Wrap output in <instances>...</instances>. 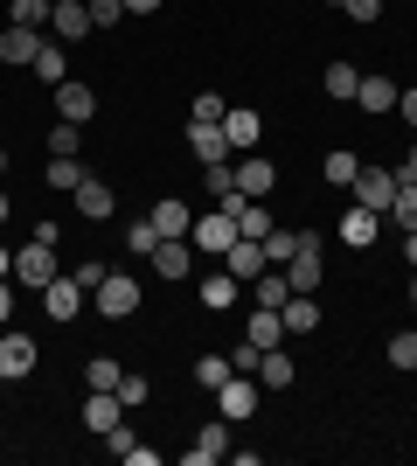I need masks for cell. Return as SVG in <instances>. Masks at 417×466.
<instances>
[{"label": "cell", "mask_w": 417, "mask_h": 466, "mask_svg": "<svg viewBox=\"0 0 417 466\" xmlns=\"http://www.w3.org/2000/svg\"><path fill=\"white\" fill-rule=\"evenodd\" d=\"M84 299H91V292H84L70 272H56L49 286H42V313H49V320H77V313H84Z\"/></svg>", "instance_id": "cell-5"}, {"label": "cell", "mask_w": 417, "mask_h": 466, "mask_svg": "<svg viewBox=\"0 0 417 466\" xmlns=\"http://www.w3.org/2000/svg\"><path fill=\"white\" fill-rule=\"evenodd\" d=\"M119 425H125L119 390H91V397H84V431H91V439H104V431H119Z\"/></svg>", "instance_id": "cell-7"}, {"label": "cell", "mask_w": 417, "mask_h": 466, "mask_svg": "<svg viewBox=\"0 0 417 466\" xmlns=\"http://www.w3.org/2000/svg\"><path fill=\"white\" fill-rule=\"evenodd\" d=\"M376 230H382V216H376V209H362V202L341 216V244H348V251H369V244H376Z\"/></svg>", "instance_id": "cell-17"}, {"label": "cell", "mask_w": 417, "mask_h": 466, "mask_svg": "<svg viewBox=\"0 0 417 466\" xmlns=\"http://www.w3.org/2000/svg\"><path fill=\"white\" fill-rule=\"evenodd\" d=\"M91 299H98V313H104V320H133V313H139V279H125V272H104Z\"/></svg>", "instance_id": "cell-2"}, {"label": "cell", "mask_w": 417, "mask_h": 466, "mask_svg": "<svg viewBox=\"0 0 417 466\" xmlns=\"http://www.w3.org/2000/svg\"><path fill=\"white\" fill-rule=\"evenodd\" d=\"M202 181H209V202H223V195L237 188V167H202Z\"/></svg>", "instance_id": "cell-42"}, {"label": "cell", "mask_w": 417, "mask_h": 466, "mask_svg": "<svg viewBox=\"0 0 417 466\" xmlns=\"http://www.w3.org/2000/svg\"><path fill=\"white\" fill-rule=\"evenodd\" d=\"M355 202H362V209H376V216H390V202H397V175H390V167H362V175H355Z\"/></svg>", "instance_id": "cell-9"}, {"label": "cell", "mask_w": 417, "mask_h": 466, "mask_svg": "<svg viewBox=\"0 0 417 466\" xmlns=\"http://www.w3.org/2000/svg\"><path fill=\"white\" fill-rule=\"evenodd\" d=\"M320 84H327V97L355 105V84H362V70H355V63H327V77H320Z\"/></svg>", "instance_id": "cell-29"}, {"label": "cell", "mask_w": 417, "mask_h": 466, "mask_svg": "<svg viewBox=\"0 0 417 466\" xmlns=\"http://www.w3.org/2000/svg\"><path fill=\"white\" fill-rule=\"evenodd\" d=\"M154 272L160 279H188L195 272V244H188V237H160L154 244Z\"/></svg>", "instance_id": "cell-11"}, {"label": "cell", "mask_w": 417, "mask_h": 466, "mask_svg": "<svg viewBox=\"0 0 417 466\" xmlns=\"http://www.w3.org/2000/svg\"><path fill=\"white\" fill-rule=\"evenodd\" d=\"M223 112H230V105H223L216 91H202V97H195V118H209V126H223Z\"/></svg>", "instance_id": "cell-44"}, {"label": "cell", "mask_w": 417, "mask_h": 466, "mask_svg": "<svg viewBox=\"0 0 417 466\" xmlns=\"http://www.w3.org/2000/svg\"><path fill=\"white\" fill-rule=\"evenodd\" d=\"M278 272H285V286H293V292H320V237L306 230V244H299Z\"/></svg>", "instance_id": "cell-6"}, {"label": "cell", "mask_w": 417, "mask_h": 466, "mask_svg": "<svg viewBox=\"0 0 417 466\" xmlns=\"http://www.w3.org/2000/svg\"><path fill=\"white\" fill-rule=\"evenodd\" d=\"M264 230H272V209H264V202H243L237 209V237H258L264 244Z\"/></svg>", "instance_id": "cell-34"}, {"label": "cell", "mask_w": 417, "mask_h": 466, "mask_svg": "<svg viewBox=\"0 0 417 466\" xmlns=\"http://www.w3.org/2000/svg\"><path fill=\"white\" fill-rule=\"evenodd\" d=\"M243 341H251V349H278V341H285V320H278V307H258V313H251Z\"/></svg>", "instance_id": "cell-23"}, {"label": "cell", "mask_w": 417, "mask_h": 466, "mask_svg": "<svg viewBox=\"0 0 417 466\" xmlns=\"http://www.w3.org/2000/svg\"><path fill=\"white\" fill-rule=\"evenodd\" d=\"M56 112L70 118V126H91V118H98V91H91V84H77V77H63V84H56Z\"/></svg>", "instance_id": "cell-10"}, {"label": "cell", "mask_w": 417, "mask_h": 466, "mask_svg": "<svg viewBox=\"0 0 417 466\" xmlns=\"http://www.w3.org/2000/svg\"><path fill=\"white\" fill-rule=\"evenodd\" d=\"M293 355H285V349H264L258 355V390H293Z\"/></svg>", "instance_id": "cell-20"}, {"label": "cell", "mask_w": 417, "mask_h": 466, "mask_svg": "<svg viewBox=\"0 0 417 466\" xmlns=\"http://www.w3.org/2000/svg\"><path fill=\"white\" fill-rule=\"evenodd\" d=\"M403 258H411V265H417V230H403Z\"/></svg>", "instance_id": "cell-51"}, {"label": "cell", "mask_w": 417, "mask_h": 466, "mask_svg": "<svg viewBox=\"0 0 417 466\" xmlns=\"http://www.w3.org/2000/svg\"><path fill=\"white\" fill-rule=\"evenodd\" d=\"M28 370H35V341H28V334H0V376L21 383Z\"/></svg>", "instance_id": "cell-16"}, {"label": "cell", "mask_w": 417, "mask_h": 466, "mask_svg": "<svg viewBox=\"0 0 417 466\" xmlns=\"http://www.w3.org/2000/svg\"><path fill=\"white\" fill-rule=\"evenodd\" d=\"M223 139H230V154H251V147L264 139V118L243 112V105H230V112H223Z\"/></svg>", "instance_id": "cell-12"}, {"label": "cell", "mask_w": 417, "mask_h": 466, "mask_svg": "<svg viewBox=\"0 0 417 466\" xmlns=\"http://www.w3.org/2000/svg\"><path fill=\"white\" fill-rule=\"evenodd\" d=\"M0 279H15V251L7 244H0Z\"/></svg>", "instance_id": "cell-50"}, {"label": "cell", "mask_w": 417, "mask_h": 466, "mask_svg": "<svg viewBox=\"0 0 417 466\" xmlns=\"http://www.w3.org/2000/svg\"><path fill=\"white\" fill-rule=\"evenodd\" d=\"M49 7H56V0H15V21H21V28H42Z\"/></svg>", "instance_id": "cell-40"}, {"label": "cell", "mask_w": 417, "mask_h": 466, "mask_svg": "<svg viewBox=\"0 0 417 466\" xmlns=\"http://www.w3.org/2000/svg\"><path fill=\"white\" fill-rule=\"evenodd\" d=\"M15 279L21 286H49V279H56V244H42V237H28V244H21L15 251Z\"/></svg>", "instance_id": "cell-3"}, {"label": "cell", "mask_w": 417, "mask_h": 466, "mask_svg": "<svg viewBox=\"0 0 417 466\" xmlns=\"http://www.w3.org/2000/svg\"><path fill=\"white\" fill-rule=\"evenodd\" d=\"M348 21H382V0H334Z\"/></svg>", "instance_id": "cell-43"}, {"label": "cell", "mask_w": 417, "mask_h": 466, "mask_svg": "<svg viewBox=\"0 0 417 466\" xmlns=\"http://www.w3.org/2000/svg\"><path fill=\"white\" fill-rule=\"evenodd\" d=\"M42 181H49V188H63V195H77L91 175H84V160L70 154V160H49V167H42Z\"/></svg>", "instance_id": "cell-25"}, {"label": "cell", "mask_w": 417, "mask_h": 466, "mask_svg": "<svg viewBox=\"0 0 417 466\" xmlns=\"http://www.w3.org/2000/svg\"><path fill=\"white\" fill-rule=\"evenodd\" d=\"M251 292H258V307H285V299H293V286H285V272H272V265H264V272L251 279Z\"/></svg>", "instance_id": "cell-31"}, {"label": "cell", "mask_w": 417, "mask_h": 466, "mask_svg": "<svg viewBox=\"0 0 417 466\" xmlns=\"http://www.w3.org/2000/svg\"><path fill=\"white\" fill-rule=\"evenodd\" d=\"M397 181H417V147L403 154V167H397Z\"/></svg>", "instance_id": "cell-48"}, {"label": "cell", "mask_w": 417, "mask_h": 466, "mask_svg": "<svg viewBox=\"0 0 417 466\" xmlns=\"http://www.w3.org/2000/svg\"><path fill=\"white\" fill-rule=\"evenodd\" d=\"M154 230H160V237H188V230H195V209L167 195V202H154Z\"/></svg>", "instance_id": "cell-22"}, {"label": "cell", "mask_w": 417, "mask_h": 466, "mask_svg": "<svg viewBox=\"0 0 417 466\" xmlns=\"http://www.w3.org/2000/svg\"><path fill=\"white\" fill-rule=\"evenodd\" d=\"M230 167H237V188H243V195H258V202L272 195V181H278V167H272L264 154H237Z\"/></svg>", "instance_id": "cell-14"}, {"label": "cell", "mask_w": 417, "mask_h": 466, "mask_svg": "<svg viewBox=\"0 0 417 466\" xmlns=\"http://www.w3.org/2000/svg\"><path fill=\"white\" fill-rule=\"evenodd\" d=\"M28 70H35V77H42V84H49V91H56V84H63V77H70V49H63V42H42V56H35V63H28Z\"/></svg>", "instance_id": "cell-24"}, {"label": "cell", "mask_w": 417, "mask_h": 466, "mask_svg": "<svg viewBox=\"0 0 417 466\" xmlns=\"http://www.w3.org/2000/svg\"><path fill=\"white\" fill-rule=\"evenodd\" d=\"M77 216L84 223H104V216H112V188H104V181H84L77 188Z\"/></svg>", "instance_id": "cell-26"}, {"label": "cell", "mask_w": 417, "mask_h": 466, "mask_svg": "<svg viewBox=\"0 0 417 466\" xmlns=\"http://www.w3.org/2000/svg\"><path fill=\"white\" fill-rule=\"evenodd\" d=\"M160 0H125V15H154Z\"/></svg>", "instance_id": "cell-49"}, {"label": "cell", "mask_w": 417, "mask_h": 466, "mask_svg": "<svg viewBox=\"0 0 417 466\" xmlns=\"http://www.w3.org/2000/svg\"><path fill=\"white\" fill-rule=\"evenodd\" d=\"M49 28H56V42L91 35V0H56V7H49Z\"/></svg>", "instance_id": "cell-15"}, {"label": "cell", "mask_w": 417, "mask_h": 466, "mask_svg": "<svg viewBox=\"0 0 417 466\" xmlns=\"http://www.w3.org/2000/svg\"><path fill=\"white\" fill-rule=\"evenodd\" d=\"M411 307H417V279H411Z\"/></svg>", "instance_id": "cell-54"}, {"label": "cell", "mask_w": 417, "mask_h": 466, "mask_svg": "<svg viewBox=\"0 0 417 466\" xmlns=\"http://www.w3.org/2000/svg\"><path fill=\"white\" fill-rule=\"evenodd\" d=\"M7 209H15V202H7V188H0V223H7Z\"/></svg>", "instance_id": "cell-52"}, {"label": "cell", "mask_w": 417, "mask_h": 466, "mask_svg": "<svg viewBox=\"0 0 417 466\" xmlns=\"http://www.w3.org/2000/svg\"><path fill=\"white\" fill-rule=\"evenodd\" d=\"M390 223L417 230V181H397V202H390Z\"/></svg>", "instance_id": "cell-35"}, {"label": "cell", "mask_w": 417, "mask_h": 466, "mask_svg": "<svg viewBox=\"0 0 417 466\" xmlns=\"http://www.w3.org/2000/svg\"><path fill=\"white\" fill-rule=\"evenodd\" d=\"M154 244H160V230H154V216H146V223H133V230H125V251H139V258H154Z\"/></svg>", "instance_id": "cell-37"}, {"label": "cell", "mask_w": 417, "mask_h": 466, "mask_svg": "<svg viewBox=\"0 0 417 466\" xmlns=\"http://www.w3.org/2000/svg\"><path fill=\"white\" fill-rule=\"evenodd\" d=\"M216 460H230V418H216V425L188 446V466H216Z\"/></svg>", "instance_id": "cell-19"}, {"label": "cell", "mask_w": 417, "mask_h": 466, "mask_svg": "<svg viewBox=\"0 0 417 466\" xmlns=\"http://www.w3.org/2000/svg\"><path fill=\"white\" fill-rule=\"evenodd\" d=\"M125 21V0H91V28H119Z\"/></svg>", "instance_id": "cell-41"}, {"label": "cell", "mask_w": 417, "mask_h": 466, "mask_svg": "<svg viewBox=\"0 0 417 466\" xmlns=\"http://www.w3.org/2000/svg\"><path fill=\"white\" fill-rule=\"evenodd\" d=\"M0 390H7V376H0Z\"/></svg>", "instance_id": "cell-55"}, {"label": "cell", "mask_w": 417, "mask_h": 466, "mask_svg": "<svg viewBox=\"0 0 417 466\" xmlns=\"http://www.w3.org/2000/svg\"><path fill=\"white\" fill-rule=\"evenodd\" d=\"M230 376H237V362H230V355H202V362H195V383H202V390H223Z\"/></svg>", "instance_id": "cell-32"}, {"label": "cell", "mask_w": 417, "mask_h": 466, "mask_svg": "<svg viewBox=\"0 0 417 466\" xmlns=\"http://www.w3.org/2000/svg\"><path fill=\"white\" fill-rule=\"evenodd\" d=\"M188 154L202 160V167H230V139H223V126H209V118H188Z\"/></svg>", "instance_id": "cell-4"}, {"label": "cell", "mask_w": 417, "mask_h": 466, "mask_svg": "<svg viewBox=\"0 0 417 466\" xmlns=\"http://www.w3.org/2000/svg\"><path fill=\"white\" fill-rule=\"evenodd\" d=\"M216 410H223V418H230V425H243V418H251V410H258V376H230V383H223L216 390Z\"/></svg>", "instance_id": "cell-8"}, {"label": "cell", "mask_w": 417, "mask_h": 466, "mask_svg": "<svg viewBox=\"0 0 417 466\" xmlns=\"http://www.w3.org/2000/svg\"><path fill=\"white\" fill-rule=\"evenodd\" d=\"M390 370H417V334H390Z\"/></svg>", "instance_id": "cell-38"}, {"label": "cell", "mask_w": 417, "mask_h": 466, "mask_svg": "<svg viewBox=\"0 0 417 466\" xmlns=\"http://www.w3.org/2000/svg\"><path fill=\"white\" fill-rule=\"evenodd\" d=\"M320 175L334 181V188H355V175H362V160H355V154H348V147H334V154L320 160Z\"/></svg>", "instance_id": "cell-28"}, {"label": "cell", "mask_w": 417, "mask_h": 466, "mask_svg": "<svg viewBox=\"0 0 417 466\" xmlns=\"http://www.w3.org/2000/svg\"><path fill=\"white\" fill-rule=\"evenodd\" d=\"M104 272H112V265H98V258H91V265H77V272H70V279H77L84 292H98V279H104Z\"/></svg>", "instance_id": "cell-45"}, {"label": "cell", "mask_w": 417, "mask_h": 466, "mask_svg": "<svg viewBox=\"0 0 417 466\" xmlns=\"http://www.w3.org/2000/svg\"><path fill=\"white\" fill-rule=\"evenodd\" d=\"M188 244H195V258H223L230 244H237V216H230V209H209V216H195Z\"/></svg>", "instance_id": "cell-1"}, {"label": "cell", "mask_w": 417, "mask_h": 466, "mask_svg": "<svg viewBox=\"0 0 417 466\" xmlns=\"http://www.w3.org/2000/svg\"><path fill=\"white\" fill-rule=\"evenodd\" d=\"M0 175H7V147H0Z\"/></svg>", "instance_id": "cell-53"}, {"label": "cell", "mask_w": 417, "mask_h": 466, "mask_svg": "<svg viewBox=\"0 0 417 466\" xmlns=\"http://www.w3.org/2000/svg\"><path fill=\"white\" fill-rule=\"evenodd\" d=\"M355 105H362V112H397V84L376 70V77H362V84H355Z\"/></svg>", "instance_id": "cell-21"}, {"label": "cell", "mask_w": 417, "mask_h": 466, "mask_svg": "<svg viewBox=\"0 0 417 466\" xmlns=\"http://www.w3.org/2000/svg\"><path fill=\"white\" fill-rule=\"evenodd\" d=\"M223 272L237 279V286H251V279L264 272V244H258V237H237V244L223 251Z\"/></svg>", "instance_id": "cell-13"}, {"label": "cell", "mask_w": 417, "mask_h": 466, "mask_svg": "<svg viewBox=\"0 0 417 466\" xmlns=\"http://www.w3.org/2000/svg\"><path fill=\"white\" fill-rule=\"evenodd\" d=\"M7 313H15V286L0 279V328H7Z\"/></svg>", "instance_id": "cell-46"}, {"label": "cell", "mask_w": 417, "mask_h": 466, "mask_svg": "<svg viewBox=\"0 0 417 466\" xmlns=\"http://www.w3.org/2000/svg\"><path fill=\"white\" fill-rule=\"evenodd\" d=\"M397 112H403V118L417 126V91H397Z\"/></svg>", "instance_id": "cell-47"}, {"label": "cell", "mask_w": 417, "mask_h": 466, "mask_svg": "<svg viewBox=\"0 0 417 466\" xmlns=\"http://www.w3.org/2000/svg\"><path fill=\"white\" fill-rule=\"evenodd\" d=\"M0 56H7V63H35V56H42V28L7 21V28H0Z\"/></svg>", "instance_id": "cell-18"}, {"label": "cell", "mask_w": 417, "mask_h": 466, "mask_svg": "<svg viewBox=\"0 0 417 466\" xmlns=\"http://www.w3.org/2000/svg\"><path fill=\"white\" fill-rule=\"evenodd\" d=\"M119 362H112V355H98V362H91V370H84V383H91V390H119Z\"/></svg>", "instance_id": "cell-36"}, {"label": "cell", "mask_w": 417, "mask_h": 466, "mask_svg": "<svg viewBox=\"0 0 417 466\" xmlns=\"http://www.w3.org/2000/svg\"><path fill=\"white\" fill-rule=\"evenodd\" d=\"M202 307H209V313L237 307V279H230V272H209V279H202Z\"/></svg>", "instance_id": "cell-27"}, {"label": "cell", "mask_w": 417, "mask_h": 466, "mask_svg": "<svg viewBox=\"0 0 417 466\" xmlns=\"http://www.w3.org/2000/svg\"><path fill=\"white\" fill-rule=\"evenodd\" d=\"M299 244H306V230H278V223H272V230H264V265H285Z\"/></svg>", "instance_id": "cell-30"}, {"label": "cell", "mask_w": 417, "mask_h": 466, "mask_svg": "<svg viewBox=\"0 0 417 466\" xmlns=\"http://www.w3.org/2000/svg\"><path fill=\"white\" fill-rule=\"evenodd\" d=\"M77 139H84V126L56 118V126H49V160H70V154H77Z\"/></svg>", "instance_id": "cell-33"}, {"label": "cell", "mask_w": 417, "mask_h": 466, "mask_svg": "<svg viewBox=\"0 0 417 466\" xmlns=\"http://www.w3.org/2000/svg\"><path fill=\"white\" fill-rule=\"evenodd\" d=\"M146 397H154V383H146V376H119V404H125V410H139Z\"/></svg>", "instance_id": "cell-39"}]
</instances>
